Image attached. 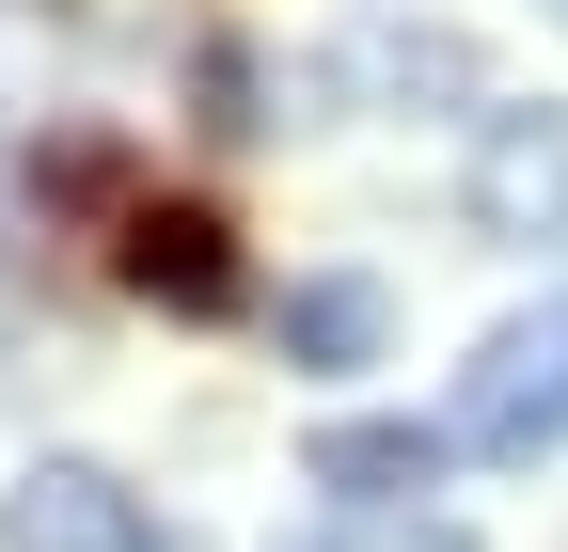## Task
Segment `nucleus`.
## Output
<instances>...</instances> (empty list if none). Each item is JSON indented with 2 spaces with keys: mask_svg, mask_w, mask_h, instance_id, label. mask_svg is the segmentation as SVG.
I'll return each instance as SVG.
<instances>
[{
  "mask_svg": "<svg viewBox=\"0 0 568 552\" xmlns=\"http://www.w3.org/2000/svg\"><path fill=\"white\" fill-rule=\"evenodd\" d=\"M379 331H395V300L364 285V268H316V285H284V364H301V379L379 364Z\"/></svg>",
  "mask_w": 568,
  "mask_h": 552,
  "instance_id": "obj_6",
  "label": "nucleus"
},
{
  "mask_svg": "<svg viewBox=\"0 0 568 552\" xmlns=\"http://www.w3.org/2000/svg\"><path fill=\"white\" fill-rule=\"evenodd\" d=\"M284 552H474V536H458V521H426V505H347V521L284 536Z\"/></svg>",
  "mask_w": 568,
  "mask_h": 552,
  "instance_id": "obj_7",
  "label": "nucleus"
},
{
  "mask_svg": "<svg viewBox=\"0 0 568 552\" xmlns=\"http://www.w3.org/2000/svg\"><path fill=\"white\" fill-rule=\"evenodd\" d=\"M126 285L159 300V316H237L253 300V268H237V222L222 205H126Z\"/></svg>",
  "mask_w": 568,
  "mask_h": 552,
  "instance_id": "obj_3",
  "label": "nucleus"
},
{
  "mask_svg": "<svg viewBox=\"0 0 568 552\" xmlns=\"http://www.w3.org/2000/svg\"><path fill=\"white\" fill-rule=\"evenodd\" d=\"M443 427H410V410H347V427H316V490L347 505H410V490H443Z\"/></svg>",
  "mask_w": 568,
  "mask_h": 552,
  "instance_id": "obj_4",
  "label": "nucleus"
},
{
  "mask_svg": "<svg viewBox=\"0 0 568 552\" xmlns=\"http://www.w3.org/2000/svg\"><path fill=\"white\" fill-rule=\"evenodd\" d=\"M474 222H489V237H552V222H568V126H552V111H506V126H489Z\"/></svg>",
  "mask_w": 568,
  "mask_h": 552,
  "instance_id": "obj_5",
  "label": "nucleus"
},
{
  "mask_svg": "<svg viewBox=\"0 0 568 552\" xmlns=\"http://www.w3.org/2000/svg\"><path fill=\"white\" fill-rule=\"evenodd\" d=\"M443 442H458V458H552V442H568V300L506 316V331H489V348L458 364Z\"/></svg>",
  "mask_w": 568,
  "mask_h": 552,
  "instance_id": "obj_1",
  "label": "nucleus"
},
{
  "mask_svg": "<svg viewBox=\"0 0 568 552\" xmlns=\"http://www.w3.org/2000/svg\"><path fill=\"white\" fill-rule=\"evenodd\" d=\"M0 552H174V536H159V505H142L126 473H95V458H32L17 505H0Z\"/></svg>",
  "mask_w": 568,
  "mask_h": 552,
  "instance_id": "obj_2",
  "label": "nucleus"
}]
</instances>
